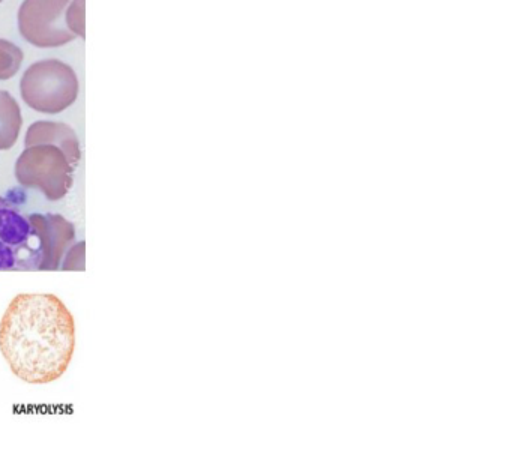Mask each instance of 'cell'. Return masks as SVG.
I'll return each instance as SVG.
<instances>
[{
    "label": "cell",
    "mask_w": 512,
    "mask_h": 458,
    "mask_svg": "<svg viewBox=\"0 0 512 458\" xmlns=\"http://www.w3.org/2000/svg\"><path fill=\"white\" fill-rule=\"evenodd\" d=\"M76 349V322L52 293H20L0 322V352L11 371L31 385H49L67 373Z\"/></svg>",
    "instance_id": "1"
},
{
    "label": "cell",
    "mask_w": 512,
    "mask_h": 458,
    "mask_svg": "<svg viewBox=\"0 0 512 458\" xmlns=\"http://www.w3.org/2000/svg\"><path fill=\"white\" fill-rule=\"evenodd\" d=\"M76 167L61 148L53 145L28 146L16 164V178L23 187L37 188L56 202L70 193Z\"/></svg>",
    "instance_id": "3"
},
{
    "label": "cell",
    "mask_w": 512,
    "mask_h": 458,
    "mask_svg": "<svg viewBox=\"0 0 512 458\" xmlns=\"http://www.w3.org/2000/svg\"><path fill=\"white\" fill-rule=\"evenodd\" d=\"M0 2H2V0H0Z\"/></svg>",
    "instance_id": "11"
},
{
    "label": "cell",
    "mask_w": 512,
    "mask_h": 458,
    "mask_svg": "<svg viewBox=\"0 0 512 458\" xmlns=\"http://www.w3.org/2000/svg\"><path fill=\"white\" fill-rule=\"evenodd\" d=\"M79 80L70 65L56 59L37 62L22 79V97L31 109L41 113L64 112L76 103Z\"/></svg>",
    "instance_id": "2"
},
{
    "label": "cell",
    "mask_w": 512,
    "mask_h": 458,
    "mask_svg": "<svg viewBox=\"0 0 512 458\" xmlns=\"http://www.w3.org/2000/svg\"><path fill=\"white\" fill-rule=\"evenodd\" d=\"M70 0H25L19 11L20 34L40 49L65 46L77 37L64 22Z\"/></svg>",
    "instance_id": "4"
},
{
    "label": "cell",
    "mask_w": 512,
    "mask_h": 458,
    "mask_svg": "<svg viewBox=\"0 0 512 458\" xmlns=\"http://www.w3.org/2000/svg\"><path fill=\"white\" fill-rule=\"evenodd\" d=\"M34 145L58 146L74 167L79 164L80 143L76 131L70 125L46 121L31 125L26 133L25 146L28 148Z\"/></svg>",
    "instance_id": "6"
},
{
    "label": "cell",
    "mask_w": 512,
    "mask_h": 458,
    "mask_svg": "<svg viewBox=\"0 0 512 458\" xmlns=\"http://www.w3.org/2000/svg\"><path fill=\"white\" fill-rule=\"evenodd\" d=\"M67 26L77 37H85V0H74L67 11Z\"/></svg>",
    "instance_id": "9"
},
{
    "label": "cell",
    "mask_w": 512,
    "mask_h": 458,
    "mask_svg": "<svg viewBox=\"0 0 512 458\" xmlns=\"http://www.w3.org/2000/svg\"><path fill=\"white\" fill-rule=\"evenodd\" d=\"M85 242H80L76 247L71 248L70 254L64 262L65 271H83L85 269Z\"/></svg>",
    "instance_id": "10"
},
{
    "label": "cell",
    "mask_w": 512,
    "mask_h": 458,
    "mask_svg": "<svg viewBox=\"0 0 512 458\" xmlns=\"http://www.w3.org/2000/svg\"><path fill=\"white\" fill-rule=\"evenodd\" d=\"M23 52L7 40H0V80H8L19 73Z\"/></svg>",
    "instance_id": "8"
},
{
    "label": "cell",
    "mask_w": 512,
    "mask_h": 458,
    "mask_svg": "<svg viewBox=\"0 0 512 458\" xmlns=\"http://www.w3.org/2000/svg\"><path fill=\"white\" fill-rule=\"evenodd\" d=\"M29 223L41 242V271H56L68 247L76 241V229L62 215H31Z\"/></svg>",
    "instance_id": "5"
},
{
    "label": "cell",
    "mask_w": 512,
    "mask_h": 458,
    "mask_svg": "<svg viewBox=\"0 0 512 458\" xmlns=\"http://www.w3.org/2000/svg\"><path fill=\"white\" fill-rule=\"evenodd\" d=\"M22 130V112L7 91H0V151L13 148Z\"/></svg>",
    "instance_id": "7"
}]
</instances>
